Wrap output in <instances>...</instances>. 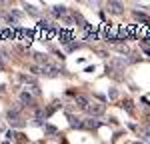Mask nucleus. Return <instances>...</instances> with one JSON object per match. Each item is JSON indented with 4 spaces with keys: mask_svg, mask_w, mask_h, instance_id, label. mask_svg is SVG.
<instances>
[{
    "mask_svg": "<svg viewBox=\"0 0 150 144\" xmlns=\"http://www.w3.org/2000/svg\"><path fill=\"white\" fill-rule=\"evenodd\" d=\"M20 102L26 104V106H32V108L36 106V104H34V96L30 94L28 90H22V92H20Z\"/></svg>",
    "mask_w": 150,
    "mask_h": 144,
    "instance_id": "nucleus-1",
    "label": "nucleus"
},
{
    "mask_svg": "<svg viewBox=\"0 0 150 144\" xmlns=\"http://www.w3.org/2000/svg\"><path fill=\"white\" fill-rule=\"evenodd\" d=\"M86 110H88L92 116H100V114L104 112V106H102V104H96V102H92V104H88V108H86Z\"/></svg>",
    "mask_w": 150,
    "mask_h": 144,
    "instance_id": "nucleus-2",
    "label": "nucleus"
},
{
    "mask_svg": "<svg viewBox=\"0 0 150 144\" xmlns=\"http://www.w3.org/2000/svg\"><path fill=\"white\" fill-rule=\"evenodd\" d=\"M96 126H100V122L96 118H84V122H82V128H88V130H92Z\"/></svg>",
    "mask_w": 150,
    "mask_h": 144,
    "instance_id": "nucleus-3",
    "label": "nucleus"
},
{
    "mask_svg": "<svg viewBox=\"0 0 150 144\" xmlns=\"http://www.w3.org/2000/svg\"><path fill=\"white\" fill-rule=\"evenodd\" d=\"M108 10L114 12V14H120L122 12V4L120 2H108Z\"/></svg>",
    "mask_w": 150,
    "mask_h": 144,
    "instance_id": "nucleus-4",
    "label": "nucleus"
},
{
    "mask_svg": "<svg viewBox=\"0 0 150 144\" xmlns=\"http://www.w3.org/2000/svg\"><path fill=\"white\" fill-rule=\"evenodd\" d=\"M76 102H78L80 108H88V100H86L84 96H76Z\"/></svg>",
    "mask_w": 150,
    "mask_h": 144,
    "instance_id": "nucleus-5",
    "label": "nucleus"
},
{
    "mask_svg": "<svg viewBox=\"0 0 150 144\" xmlns=\"http://www.w3.org/2000/svg\"><path fill=\"white\" fill-rule=\"evenodd\" d=\"M52 12H54L56 16H62V14H66V6H54Z\"/></svg>",
    "mask_w": 150,
    "mask_h": 144,
    "instance_id": "nucleus-6",
    "label": "nucleus"
},
{
    "mask_svg": "<svg viewBox=\"0 0 150 144\" xmlns=\"http://www.w3.org/2000/svg\"><path fill=\"white\" fill-rule=\"evenodd\" d=\"M134 18H138V20H142V22H150V18L146 16V14H142V12H134Z\"/></svg>",
    "mask_w": 150,
    "mask_h": 144,
    "instance_id": "nucleus-7",
    "label": "nucleus"
},
{
    "mask_svg": "<svg viewBox=\"0 0 150 144\" xmlns=\"http://www.w3.org/2000/svg\"><path fill=\"white\" fill-rule=\"evenodd\" d=\"M24 8H26V12H30V14H34V16H38V10H36L32 4H24Z\"/></svg>",
    "mask_w": 150,
    "mask_h": 144,
    "instance_id": "nucleus-8",
    "label": "nucleus"
},
{
    "mask_svg": "<svg viewBox=\"0 0 150 144\" xmlns=\"http://www.w3.org/2000/svg\"><path fill=\"white\" fill-rule=\"evenodd\" d=\"M6 136H8V138H18L20 134H16L14 130H8V132H6Z\"/></svg>",
    "mask_w": 150,
    "mask_h": 144,
    "instance_id": "nucleus-9",
    "label": "nucleus"
},
{
    "mask_svg": "<svg viewBox=\"0 0 150 144\" xmlns=\"http://www.w3.org/2000/svg\"><path fill=\"white\" fill-rule=\"evenodd\" d=\"M46 132H48V134H56V128H54V126H50V124H48V126H46Z\"/></svg>",
    "mask_w": 150,
    "mask_h": 144,
    "instance_id": "nucleus-10",
    "label": "nucleus"
},
{
    "mask_svg": "<svg viewBox=\"0 0 150 144\" xmlns=\"http://www.w3.org/2000/svg\"><path fill=\"white\" fill-rule=\"evenodd\" d=\"M142 138H144L146 142H150V132H142Z\"/></svg>",
    "mask_w": 150,
    "mask_h": 144,
    "instance_id": "nucleus-11",
    "label": "nucleus"
}]
</instances>
